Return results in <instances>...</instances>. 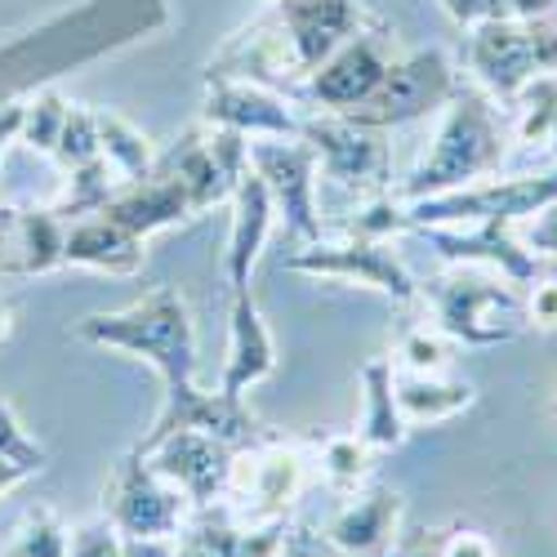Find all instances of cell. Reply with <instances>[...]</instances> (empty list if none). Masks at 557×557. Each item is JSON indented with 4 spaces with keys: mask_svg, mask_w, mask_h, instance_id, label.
<instances>
[{
    "mask_svg": "<svg viewBox=\"0 0 557 557\" xmlns=\"http://www.w3.org/2000/svg\"><path fill=\"white\" fill-rule=\"evenodd\" d=\"M442 112L446 116L437 125L433 148L401 183V201H424V197L469 188V183H482L486 174H495L504 161V125L491 95H482L478 85H459Z\"/></svg>",
    "mask_w": 557,
    "mask_h": 557,
    "instance_id": "cell-1",
    "label": "cell"
},
{
    "mask_svg": "<svg viewBox=\"0 0 557 557\" xmlns=\"http://www.w3.org/2000/svg\"><path fill=\"white\" fill-rule=\"evenodd\" d=\"M76 335L95 348H116L129 357H144L157 375L170 384H188L197 380V331H193V312L183 304L178 290L161 286L144 295L138 304L121 312H95L76 321Z\"/></svg>",
    "mask_w": 557,
    "mask_h": 557,
    "instance_id": "cell-2",
    "label": "cell"
},
{
    "mask_svg": "<svg viewBox=\"0 0 557 557\" xmlns=\"http://www.w3.org/2000/svg\"><path fill=\"white\" fill-rule=\"evenodd\" d=\"M420 295L433 304L437 331L450 344L469 348H495L522 331V290L504 276H486L473 263H459L450 272H437L420 286Z\"/></svg>",
    "mask_w": 557,
    "mask_h": 557,
    "instance_id": "cell-3",
    "label": "cell"
},
{
    "mask_svg": "<svg viewBox=\"0 0 557 557\" xmlns=\"http://www.w3.org/2000/svg\"><path fill=\"white\" fill-rule=\"evenodd\" d=\"M469 72L482 95L513 103L522 85L557 72V23L553 18H491L469 27Z\"/></svg>",
    "mask_w": 557,
    "mask_h": 557,
    "instance_id": "cell-4",
    "label": "cell"
},
{
    "mask_svg": "<svg viewBox=\"0 0 557 557\" xmlns=\"http://www.w3.org/2000/svg\"><path fill=\"white\" fill-rule=\"evenodd\" d=\"M557 201V165L522 178H482L442 197L406 201V227H469V223H527L535 210Z\"/></svg>",
    "mask_w": 557,
    "mask_h": 557,
    "instance_id": "cell-5",
    "label": "cell"
},
{
    "mask_svg": "<svg viewBox=\"0 0 557 557\" xmlns=\"http://www.w3.org/2000/svg\"><path fill=\"white\" fill-rule=\"evenodd\" d=\"M193 499L174 482H165L144 455H125L103 495V518L121 540H178L188 527Z\"/></svg>",
    "mask_w": 557,
    "mask_h": 557,
    "instance_id": "cell-6",
    "label": "cell"
},
{
    "mask_svg": "<svg viewBox=\"0 0 557 557\" xmlns=\"http://www.w3.org/2000/svg\"><path fill=\"white\" fill-rule=\"evenodd\" d=\"M455 89H459V76H455V67H450V59L442 50L397 54L388 63L380 89L357 112H348V121L388 134V129L410 125V121H420L429 112H442Z\"/></svg>",
    "mask_w": 557,
    "mask_h": 557,
    "instance_id": "cell-7",
    "label": "cell"
},
{
    "mask_svg": "<svg viewBox=\"0 0 557 557\" xmlns=\"http://www.w3.org/2000/svg\"><path fill=\"white\" fill-rule=\"evenodd\" d=\"M299 138L312 148L321 174L344 193L380 197L393 183V157H388V144H384V129L357 125L339 112H321V116H304Z\"/></svg>",
    "mask_w": 557,
    "mask_h": 557,
    "instance_id": "cell-8",
    "label": "cell"
},
{
    "mask_svg": "<svg viewBox=\"0 0 557 557\" xmlns=\"http://www.w3.org/2000/svg\"><path fill=\"white\" fill-rule=\"evenodd\" d=\"M290 272H308V276H331V282H357L388 295L393 304H410L420 299V282L410 276V268L401 263L397 250H388V242H366V237H348L344 242H304V250H295L286 259Z\"/></svg>",
    "mask_w": 557,
    "mask_h": 557,
    "instance_id": "cell-9",
    "label": "cell"
},
{
    "mask_svg": "<svg viewBox=\"0 0 557 557\" xmlns=\"http://www.w3.org/2000/svg\"><path fill=\"white\" fill-rule=\"evenodd\" d=\"M393 59H397V45H393L388 27L370 23L357 36H348L339 50L304 81V99L312 108H321V112L348 116L380 89V81H384Z\"/></svg>",
    "mask_w": 557,
    "mask_h": 557,
    "instance_id": "cell-10",
    "label": "cell"
},
{
    "mask_svg": "<svg viewBox=\"0 0 557 557\" xmlns=\"http://www.w3.org/2000/svg\"><path fill=\"white\" fill-rule=\"evenodd\" d=\"M206 81H250V85H263V89H276L286 99H304V81L308 72L299 67V54L282 27L276 14H263L259 23L242 27L232 36L223 50L210 59V72Z\"/></svg>",
    "mask_w": 557,
    "mask_h": 557,
    "instance_id": "cell-11",
    "label": "cell"
},
{
    "mask_svg": "<svg viewBox=\"0 0 557 557\" xmlns=\"http://www.w3.org/2000/svg\"><path fill=\"white\" fill-rule=\"evenodd\" d=\"M250 165L263 178L272 210L299 242L321 237L317 214V157L304 138H250Z\"/></svg>",
    "mask_w": 557,
    "mask_h": 557,
    "instance_id": "cell-12",
    "label": "cell"
},
{
    "mask_svg": "<svg viewBox=\"0 0 557 557\" xmlns=\"http://www.w3.org/2000/svg\"><path fill=\"white\" fill-rule=\"evenodd\" d=\"M178 429L210 433V437H219V442L232 446V450H246V446L263 442V424L255 420L250 406H246L242 397L201 393L197 380H188V384H170V388H165V406H161V414H157L152 433L138 442L134 450H148V446H157L161 437H170V433H178Z\"/></svg>",
    "mask_w": 557,
    "mask_h": 557,
    "instance_id": "cell-13",
    "label": "cell"
},
{
    "mask_svg": "<svg viewBox=\"0 0 557 557\" xmlns=\"http://www.w3.org/2000/svg\"><path fill=\"white\" fill-rule=\"evenodd\" d=\"M304 469H308V459L295 446L263 437V442L237 450V459H232L227 495L246 499L250 527H259V522H286V508L304 491Z\"/></svg>",
    "mask_w": 557,
    "mask_h": 557,
    "instance_id": "cell-14",
    "label": "cell"
},
{
    "mask_svg": "<svg viewBox=\"0 0 557 557\" xmlns=\"http://www.w3.org/2000/svg\"><path fill=\"white\" fill-rule=\"evenodd\" d=\"M134 455H144L165 482H174L183 495L193 499V508H210V504L227 499L232 459H237V450L223 446V442L210 437V433L178 429V433L161 437L157 446L134 450Z\"/></svg>",
    "mask_w": 557,
    "mask_h": 557,
    "instance_id": "cell-15",
    "label": "cell"
},
{
    "mask_svg": "<svg viewBox=\"0 0 557 557\" xmlns=\"http://www.w3.org/2000/svg\"><path fill=\"white\" fill-rule=\"evenodd\" d=\"M206 125L232 129L242 138H299L304 116L295 112V99L276 95V89L250 85V81H206Z\"/></svg>",
    "mask_w": 557,
    "mask_h": 557,
    "instance_id": "cell-16",
    "label": "cell"
},
{
    "mask_svg": "<svg viewBox=\"0 0 557 557\" xmlns=\"http://www.w3.org/2000/svg\"><path fill=\"white\" fill-rule=\"evenodd\" d=\"M424 232L429 246L450 259V263H473V268H495L504 282L535 286V255L513 237V223H469V227H414Z\"/></svg>",
    "mask_w": 557,
    "mask_h": 557,
    "instance_id": "cell-17",
    "label": "cell"
},
{
    "mask_svg": "<svg viewBox=\"0 0 557 557\" xmlns=\"http://www.w3.org/2000/svg\"><path fill=\"white\" fill-rule=\"evenodd\" d=\"M272 14L282 18L299 67L312 76L326 63L348 36H357L366 27V14L357 0H272Z\"/></svg>",
    "mask_w": 557,
    "mask_h": 557,
    "instance_id": "cell-18",
    "label": "cell"
},
{
    "mask_svg": "<svg viewBox=\"0 0 557 557\" xmlns=\"http://www.w3.org/2000/svg\"><path fill=\"white\" fill-rule=\"evenodd\" d=\"M232 227H227V250H223V272H227V286L232 295H246L250 290V272L272 237V223H276V210H272V197L263 188V178L255 174V165L242 170L237 188H232Z\"/></svg>",
    "mask_w": 557,
    "mask_h": 557,
    "instance_id": "cell-19",
    "label": "cell"
},
{
    "mask_svg": "<svg viewBox=\"0 0 557 557\" xmlns=\"http://www.w3.org/2000/svg\"><path fill=\"white\" fill-rule=\"evenodd\" d=\"M99 214H108L112 223H121L125 232H134V237L148 242L152 232H161V227L188 223L197 210H193L188 188H183L170 170L157 165L144 183H121V188L112 193V201Z\"/></svg>",
    "mask_w": 557,
    "mask_h": 557,
    "instance_id": "cell-20",
    "label": "cell"
},
{
    "mask_svg": "<svg viewBox=\"0 0 557 557\" xmlns=\"http://www.w3.org/2000/svg\"><path fill=\"white\" fill-rule=\"evenodd\" d=\"M276 370V344L272 331L255 304V295H232V317H227V361L219 375V393L223 397H246V388H255L259 380H268Z\"/></svg>",
    "mask_w": 557,
    "mask_h": 557,
    "instance_id": "cell-21",
    "label": "cell"
},
{
    "mask_svg": "<svg viewBox=\"0 0 557 557\" xmlns=\"http://www.w3.org/2000/svg\"><path fill=\"white\" fill-rule=\"evenodd\" d=\"M401 495L393 486H366L326 527V540L348 557H384L397 544Z\"/></svg>",
    "mask_w": 557,
    "mask_h": 557,
    "instance_id": "cell-22",
    "label": "cell"
},
{
    "mask_svg": "<svg viewBox=\"0 0 557 557\" xmlns=\"http://www.w3.org/2000/svg\"><path fill=\"white\" fill-rule=\"evenodd\" d=\"M286 531H290L286 522L242 527L232 522V513L210 504V508H197V522L178 531L174 557H276Z\"/></svg>",
    "mask_w": 557,
    "mask_h": 557,
    "instance_id": "cell-23",
    "label": "cell"
},
{
    "mask_svg": "<svg viewBox=\"0 0 557 557\" xmlns=\"http://www.w3.org/2000/svg\"><path fill=\"white\" fill-rule=\"evenodd\" d=\"M63 268H95L108 276H134L144 272V237H134L108 214H89L67 223L63 237Z\"/></svg>",
    "mask_w": 557,
    "mask_h": 557,
    "instance_id": "cell-24",
    "label": "cell"
},
{
    "mask_svg": "<svg viewBox=\"0 0 557 557\" xmlns=\"http://www.w3.org/2000/svg\"><path fill=\"white\" fill-rule=\"evenodd\" d=\"M393 380H397V370L384 357L361 366V429H357V437L370 450H397L406 442V420H401Z\"/></svg>",
    "mask_w": 557,
    "mask_h": 557,
    "instance_id": "cell-25",
    "label": "cell"
},
{
    "mask_svg": "<svg viewBox=\"0 0 557 557\" xmlns=\"http://www.w3.org/2000/svg\"><path fill=\"white\" fill-rule=\"evenodd\" d=\"M397 406H401V420L410 424H442L463 414L478 401V388L469 380H446V375H397Z\"/></svg>",
    "mask_w": 557,
    "mask_h": 557,
    "instance_id": "cell-26",
    "label": "cell"
},
{
    "mask_svg": "<svg viewBox=\"0 0 557 557\" xmlns=\"http://www.w3.org/2000/svg\"><path fill=\"white\" fill-rule=\"evenodd\" d=\"M95 125H99V152L116 170L121 183H144L157 170L152 138L138 129V125H129L125 116H116L108 108H95Z\"/></svg>",
    "mask_w": 557,
    "mask_h": 557,
    "instance_id": "cell-27",
    "label": "cell"
},
{
    "mask_svg": "<svg viewBox=\"0 0 557 557\" xmlns=\"http://www.w3.org/2000/svg\"><path fill=\"white\" fill-rule=\"evenodd\" d=\"M63 237H67V223L54 210H23V214H14L18 276H45V272L63 268Z\"/></svg>",
    "mask_w": 557,
    "mask_h": 557,
    "instance_id": "cell-28",
    "label": "cell"
},
{
    "mask_svg": "<svg viewBox=\"0 0 557 557\" xmlns=\"http://www.w3.org/2000/svg\"><path fill=\"white\" fill-rule=\"evenodd\" d=\"M121 188V178H116V170L99 157V161H89V165H81V170H67V193L59 197V206H54V214L67 223H76V219H89V214H99L108 201H112V193Z\"/></svg>",
    "mask_w": 557,
    "mask_h": 557,
    "instance_id": "cell-29",
    "label": "cell"
},
{
    "mask_svg": "<svg viewBox=\"0 0 557 557\" xmlns=\"http://www.w3.org/2000/svg\"><path fill=\"white\" fill-rule=\"evenodd\" d=\"M67 527L50 504H32L0 557H67Z\"/></svg>",
    "mask_w": 557,
    "mask_h": 557,
    "instance_id": "cell-30",
    "label": "cell"
},
{
    "mask_svg": "<svg viewBox=\"0 0 557 557\" xmlns=\"http://www.w3.org/2000/svg\"><path fill=\"white\" fill-rule=\"evenodd\" d=\"M513 108H518V144H531V148L548 144L557 134V72L527 81Z\"/></svg>",
    "mask_w": 557,
    "mask_h": 557,
    "instance_id": "cell-31",
    "label": "cell"
},
{
    "mask_svg": "<svg viewBox=\"0 0 557 557\" xmlns=\"http://www.w3.org/2000/svg\"><path fill=\"white\" fill-rule=\"evenodd\" d=\"M370 450L357 433H331L326 442H321V478H326L335 491H357L361 478L370 473Z\"/></svg>",
    "mask_w": 557,
    "mask_h": 557,
    "instance_id": "cell-32",
    "label": "cell"
},
{
    "mask_svg": "<svg viewBox=\"0 0 557 557\" xmlns=\"http://www.w3.org/2000/svg\"><path fill=\"white\" fill-rule=\"evenodd\" d=\"M397 557H499L495 544L482 535V531H469V527H442V531H420L410 535Z\"/></svg>",
    "mask_w": 557,
    "mask_h": 557,
    "instance_id": "cell-33",
    "label": "cell"
},
{
    "mask_svg": "<svg viewBox=\"0 0 557 557\" xmlns=\"http://www.w3.org/2000/svg\"><path fill=\"white\" fill-rule=\"evenodd\" d=\"M67 99L54 95V89H45V95H36L32 103H23V129H18V144H27L32 152H45L54 157V144L63 134V121H67Z\"/></svg>",
    "mask_w": 557,
    "mask_h": 557,
    "instance_id": "cell-34",
    "label": "cell"
},
{
    "mask_svg": "<svg viewBox=\"0 0 557 557\" xmlns=\"http://www.w3.org/2000/svg\"><path fill=\"white\" fill-rule=\"evenodd\" d=\"M99 125H95V108H67V121H63V134H59V144H54V161L67 170H81L89 161H99Z\"/></svg>",
    "mask_w": 557,
    "mask_h": 557,
    "instance_id": "cell-35",
    "label": "cell"
},
{
    "mask_svg": "<svg viewBox=\"0 0 557 557\" xmlns=\"http://www.w3.org/2000/svg\"><path fill=\"white\" fill-rule=\"evenodd\" d=\"M348 237H366V242H388L397 232H410L406 227V201H393L388 193L370 197L352 219H348Z\"/></svg>",
    "mask_w": 557,
    "mask_h": 557,
    "instance_id": "cell-36",
    "label": "cell"
},
{
    "mask_svg": "<svg viewBox=\"0 0 557 557\" xmlns=\"http://www.w3.org/2000/svg\"><path fill=\"white\" fill-rule=\"evenodd\" d=\"M450 361V339L437 326H410L401 335V366L410 375H442Z\"/></svg>",
    "mask_w": 557,
    "mask_h": 557,
    "instance_id": "cell-37",
    "label": "cell"
},
{
    "mask_svg": "<svg viewBox=\"0 0 557 557\" xmlns=\"http://www.w3.org/2000/svg\"><path fill=\"white\" fill-rule=\"evenodd\" d=\"M0 459L23 463L27 473H40V469H45V450L23 433L18 414L10 410V401H5V397H0Z\"/></svg>",
    "mask_w": 557,
    "mask_h": 557,
    "instance_id": "cell-38",
    "label": "cell"
},
{
    "mask_svg": "<svg viewBox=\"0 0 557 557\" xmlns=\"http://www.w3.org/2000/svg\"><path fill=\"white\" fill-rule=\"evenodd\" d=\"M67 557H121V535L116 527L103 518V522H85L72 531L67 540Z\"/></svg>",
    "mask_w": 557,
    "mask_h": 557,
    "instance_id": "cell-39",
    "label": "cell"
},
{
    "mask_svg": "<svg viewBox=\"0 0 557 557\" xmlns=\"http://www.w3.org/2000/svg\"><path fill=\"white\" fill-rule=\"evenodd\" d=\"M531 255H548L557 259V201H548L544 210H535L527 223H522V237H518Z\"/></svg>",
    "mask_w": 557,
    "mask_h": 557,
    "instance_id": "cell-40",
    "label": "cell"
},
{
    "mask_svg": "<svg viewBox=\"0 0 557 557\" xmlns=\"http://www.w3.org/2000/svg\"><path fill=\"white\" fill-rule=\"evenodd\" d=\"M522 317L540 331H557V282L531 286V295L522 299Z\"/></svg>",
    "mask_w": 557,
    "mask_h": 557,
    "instance_id": "cell-41",
    "label": "cell"
},
{
    "mask_svg": "<svg viewBox=\"0 0 557 557\" xmlns=\"http://www.w3.org/2000/svg\"><path fill=\"white\" fill-rule=\"evenodd\" d=\"M276 557H348V553H339L326 535H312L304 527H290L286 540H282V548H276Z\"/></svg>",
    "mask_w": 557,
    "mask_h": 557,
    "instance_id": "cell-42",
    "label": "cell"
},
{
    "mask_svg": "<svg viewBox=\"0 0 557 557\" xmlns=\"http://www.w3.org/2000/svg\"><path fill=\"white\" fill-rule=\"evenodd\" d=\"M442 10L459 27H478V23H491V18H508L504 0H442Z\"/></svg>",
    "mask_w": 557,
    "mask_h": 557,
    "instance_id": "cell-43",
    "label": "cell"
},
{
    "mask_svg": "<svg viewBox=\"0 0 557 557\" xmlns=\"http://www.w3.org/2000/svg\"><path fill=\"white\" fill-rule=\"evenodd\" d=\"M121 557H174V540H121Z\"/></svg>",
    "mask_w": 557,
    "mask_h": 557,
    "instance_id": "cell-44",
    "label": "cell"
},
{
    "mask_svg": "<svg viewBox=\"0 0 557 557\" xmlns=\"http://www.w3.org/2000/svg\"><path fill=\"white\" fill-rule=\"evenodd\" d=\"M508 18H548L557 10V0H504Z\"/></svg>",
    "mask_w": 557,
    "mask_h": 557,
    "instance_id": "cell-45",
    "label": "cell"
},
{
    "mask_svg": "<svg viewBox=\"0 0 557 557\" xmlns=\"http://www.w3.org/2000/svg\"><path fill=\"white\" fill-rule=\"evenodd\" d=\"M18 129H23V103L0 108V157H5V148L18 138Z\"/></svg>",
    "mask_w": 557,
    "mask_h": 557,
    "instance_id": "cell-46",
    "label": "cell"
},
{
    "mask_svg": "<svg viewBox=\"0 0 557 557\" xmlns=\"http://www.w3.org/2000/svg\"><path fill=\"white\" fill-rule=\"evenodd\" d=\"M27 478H32V473L23 469V463H14V459H0V499H5L10 491H18Z\"/></svg>",
    "mask_w": 557,
    "mask_h": 557,
    "instance_id": "cell-47",
    "label": "cell"
},
{
    "mask_svg": "<svg viewBox=\"0 0 557 557\" xmlns=\"http://www.w3.org/2000/svg\"><path fill=\"white\" fill-rule=\"evenodd\" d=\"M5 335H10V304L0 299V339H5Z\"/></svg>",
    "mask_w": 557,
    "mask_h": 557,
    "instance_id": "cell-48",
    "label": "cell"
},
{
    "mask_svg": "<svg viewBox=\"0 0 557 557\" xmlns=\"http://www.w3.org/2000/svg\"><path fill=\"white\" fill-rule=\"evenodd\" d=\"M548 152H553V157H557V134H553V138H548Z\"/></svg>",
    "mask_w": 557,
    "mask_h": 557,
    "instance_id": "cell-49",
    "label": "cell"
}]
</instances>
